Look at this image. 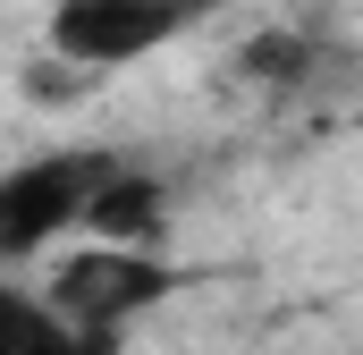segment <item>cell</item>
<instances>
[{"label": "cell", "instance_id": "obj_1", "mask_svg": "<svg viewBox=\"0 0 363 355\" xmlns=\"http://www.w3.org/2000/svg\"><path fill=\"white\" fill-rule=\"evenodd\" d=\"M118 161L127 153H110V144H60V153L17 161V170L0 178V254L9 263H34L60 237H85V220H93V203H101V186L118 178Z\"/></svg>", "mask_w": 363, "mask_h": 355}, {"label": "cell", "instance_id": "obj_2", "mask_svg": "<svg viewBox=\"0 0 363 355\" xmlns=\"http://www.w3.org/2000/svg\"><path fill=\"white\" fill-rule=\"evenodd\" d=\"M169 288H178V271L161 263V246H110V237L68 246V254L51 263V279H43V296H51L68 322L110 330V339H127L152 305H169Z\"/></svg>", "mask_w": 363, "mask_h": 355}, {"label": "cell", "instance_id": "obj_3", "mask_svg": "<svg viewBox=\"0 0 363 355\" xmlns=\"http://www.w3.org/2000/svg\"><path fill=\"white\" fill-rule=\"evenodd\" d=\"M203 9L194 0H51V60L77 68V77H110V68H135L152 51H169Z\"/></svg>", "mask_w": 363, "mask_h": 355}, {"label": "cell", "instance_id": "obj_4", "mask_svg": "<svg viewBox=\"0 0 363 355\" xmlns=\"http://www.w3.org/2000/svg\"><path fill=\"white\" fill-rule=\"evenodd\" d=\"M0 355H118V339L68 322L43 288H9L0 296Z\"/></svg>", "mask_w": 363, "mask_h": 355}, {"label": "cell", "instance_id": "obj_5", "mask_svg": "<svg viewBox=\"0 0 363 355\" xmlns=\"http://www.w3.org/2000/svg\"><path fill=\"white\" fill-rule=\"evenodd\" d=\"M85 237H110V246H169V178L118 161V178L101 186Z\"/></svg>", "mask_w": 363, "mask_h": 355}, {"label": "cell", "instance_id": "obj_6", "mask_svg": "<svg viewBox=\"0 0 363 355\" xmlns=\"http://www.w3.org/2000/svg\"><path fill=\"white\" fill-rule=\"evenodd\" d=\"M304 68H313V43H304V34H254V43L237 51V77H245V85H271V93H287Z\"/></svg>", "mask_w": 363, "mask_h": 355}, {"label": "cell", "instance_id": "obj_7", "mask_svg": "<svg viewBox=\"0 0 363 355\" xmlns=\"http://www.w3.org/2000/svg\"><path fill=\"white\" fill-rule=\"evenodd\" d=\"M194 9H220V0H194Z\"/></svg>", "mask_w": 363, "mask_h": 355}]
</instances>
